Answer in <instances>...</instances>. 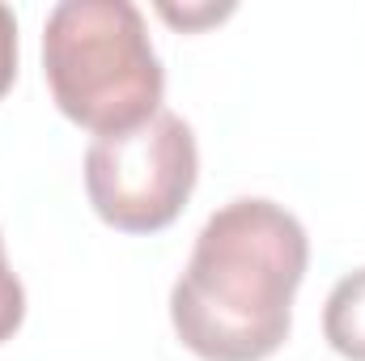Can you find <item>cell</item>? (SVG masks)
Segmentation results:
<instances>
[{
    "label": "cell",
    "mask_w": 365,
    "mask_h": 361,
    "mask_svg": "<svg viewBox=\"0 0 365 361\" xmlns=\"http://www.w3.org/2000/svg\"><path fill=\"white\" fill-rule=\"evenodd\" d=\"M323 336L349 361H365V268L336 280L323 306Z\"/></svg>",
    "instance_id": "obj_4"
},
{
    "label": "cell",
    "mask_w": 365,
    "mask_h": 361,
    "mask_svg": "<svg viewBox=\"0 0 365 361\" xmlns=\"http://www.w3.org/2000/svg\"><path fill=\"white\" fill-rule=\"evenodd\" d=\"M51 102L93 136L128 132L162 111L166 73L132 0H60L43 26Z\"/></svg>",
    "instance_id": "obj_2"
},
{
    "label": "cell",
    "mask_w": 365,
    "mask_h": 361,
    "mask_svg": "<svg viewBox=\"0 0 365 361\" xmlns=\"http://www.w3.org/2000/svg\"><path fill=\"white\" fill-rule=\"evenodd\" d=\"M310 268L306 225L276 200L221 204L170 289L175 336L204 361H264L289 340Z\"/></svg>",
    "instance_id": "obj_1"
},
{
    "label": "cell",
    "mask_w": 365,
    "mask_h": 361,
    "mask_svg": "<svg viewBox=\"0 0 365 361\" xmlns=\"http://www.w3.org/2000/svg\"><path fill=\"white\" fill-rule=\"evenodd\" d=\"M225 13H230V4H225V9H212V4H208V9H170V4H162V17H170V21H179V26H200V21H217V17H225Z\"/></svg>",
    "instance_id": "obj_7"
},
{
    "label": "cell",
    "mask_w": 365,
    "mask_h": 361,
    "mask_svg": "<svg viewBox=\"0 0 365 361\" xmlns=\"http://www.w3.org/2000/svg\"><path fill=\"white\" fill-rule=\"evenodd\" d=\"M17 77V17L9 4H0V98L13 90Z\"/></svg>",
    "instance_id": "obj_6"
},
{
    "label": "cell",
    "mask_w": 365,
    "mask_h": 361,
    "mask_svg": "<svg viewBox=\"0 0 365 361\" xmlns=\"http://www.w3.org/2000/svg\"><path fill=\"white\" fill-rule=\"evenodd\" d=\"M195 179V132L166 106L128 132L93 136L86 149V195L93 213L123 234H158L175 225Z\"/></svg>",
    "instance_id": "obj_3"
},
{
    "label": "cell",
    "mask_w": 365,
    "mask_h": 361,
    "mask_svg": "<svg viewBox=\"0 0 365 361\" xmlns=\"http://www.w3.org/2000/svg\"><path fill=\"white\" fill-rule=\"evenodd\" d=\"M26 319V289L17 280V272L9 268V255H4V238H0V345L17 336Z\"/></svg>",
    "instance_id": "obj_5"
}]
</instances>
